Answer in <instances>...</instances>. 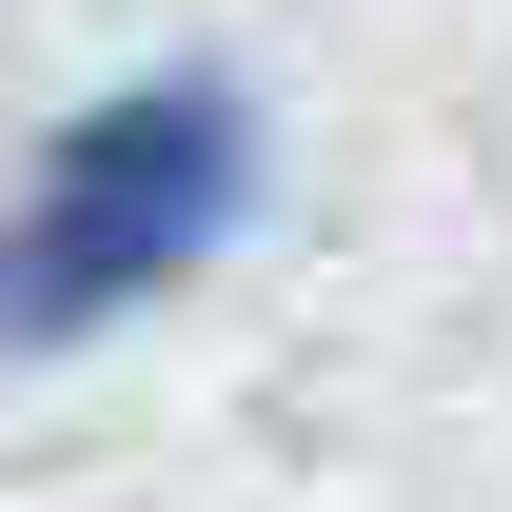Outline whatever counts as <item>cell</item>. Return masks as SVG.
I'll return each instance as SVG.
<instances>
[{
    "label": "cell",
    "instance_id": "cell-1",
    "mask_svg": "<svg viewBox=\"0 0 512 512\" xmlns=\"http://www.w3.org/2000/svg\"><path fill=\"white\" fill-rule=\"evenodd\" d=\"M237 217H256V99L217 60H158V79H119V99H79V119L20 158V197H0V375L158 316Z\"/></svg>",
    "mask_w": 512,
    "mask_h": 512
}]
</instances>
